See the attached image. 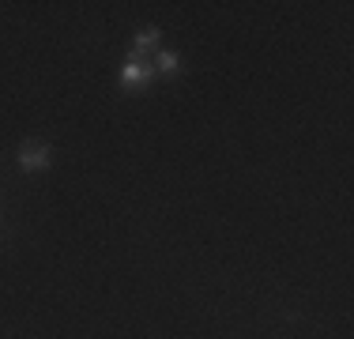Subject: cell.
<instances>
[{
	"instance_id": "3",
	"label": "cell",
	"mask_w": 354,
	"mask_h": 339,
	"mask_svg": "<svg viewBox=\"0 0 354 339\" xmlns=\"http://www.w3.org/2000/svg\"><path fill=\"white\" fill-rule=\"evenodd\" d=\"M158 38H162V30H158V27H140L136 38H132L129 57H136V61H147L151 49H158Z\"/></svg>"
},
{
	"instance_id": "2",
	"label": "cell",
	"mask_w": 354,
	"mask_h": 339,
	"mask_svg": "<svg viewBox=\"0 0 354 339\" xmlns=\"http://www.w3.org/2000/svg\"><path fill=\"white\" fill-rule=\"evenodd\" d=\"M15 163H19L23 174H38V170H49L53 163V151H49V143H23L19 155H15Z\"/></svg>"
},
{
	"instance_id": "1",
	"label": "cell",
	"mask_w": 354,
	"mask_h": 339,
	"mask_svg": "<svg viewBox=\"0 0 354 339\" xmlns=\"http://www.w3.org/2000/svg\"><path fill=\"white\" fill-rule=\"evenodd\" d=\"M151 80H155V64H151V61H136V57H129V61L121 64V75H117L121 91H140V87H147Z\"/></svg>"
},
{
	"instance_id": "4",
	"label": "cell",
	"mask_w": 354,
	"mask_h": 339,
	"mask_svg": "<svg viewBox=\"0 0 354 339\" xmlns=\"http://www.w3.org/2000/svg\"><path fill=\"white\" fill-rule=\"evenodd\" d=\"M151 64H155V75H166V80H174V75L185 72V68H181V57H177L174 49H158Z\"/></svg>"
}]
</instances>
